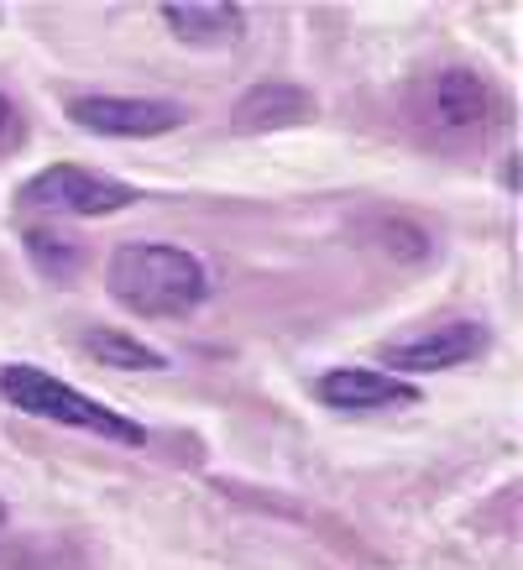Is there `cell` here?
<instances>
[{
    "label": "cell",
    "instance_id": "11",
    "mask_svg": "<svg viewBox=\"0 0 523 570\" xmlns=\"http://www.w3.org/2000/svg\"><path fill=\"white\" fill-rule=\"evenodd\" d=\"M27 246L37 252V267L52 277H73L79 273V242H69V236H58V230H27Z\"/></svg>",
    "mask_w": 523,
    "mask_h": 570
},
{
    "label": "cell",
    "instance_id": "6",
    "mask_svg": "<svg viewBox=\"0 0 523 570\" xmlns=\"http://www.w3.org/2000/svg\"><path fill=\"white\" fill-rule=\"evenodd\" d=\"M314 397L325 409L341 414H377V409H398V403H418L414 382H393L387 372H366V366H335L314 382Z\"/></svg>",
    "mask_w": 523,
    "mask_h": 570
},
{
    "label": "cell",
    "instance_id": "1",
    "mask_svg": "<svg viewBox=\"0 0 523 570\" xmlns=\"http://www.w3.org/2000/svg\"><path fill=\"white\" fill-rule=\"evenodd\" d=\"M105 283L131 314L147 320H178L209 298L205 262L174 242H126L105 262Z\"/></svg>",
    "mask_w": 523,
    "mask_h": 570
},
{
    "label": "cell",
    "instance_id": "8",
    "mask_svg": "<svg viewBox=\"0 0 523 570\" xmlns=\"http://www.w3.org/2000/svg\"><path fill=\"white\" fill-rule=\"evenodd\" d=\"M162 27L189 48H226L246 32V17L241 6H226V0H194V6L174 0V6H162Z\"/></svg>",
    "mask_w": 523,
    "mask_h": 570
},
{
    "label": "cell",
    "instance_id": "7",
    "mask_svg": "<svg viewBox=\"0 0 523 570\" xmlns=\"http://www.w3.org/2000/svg\"><path fill=\"white\" fill-rule=\"evenodd\" d=\"M482 351H487V330L476 320H455V325H440L430 335L387 346V366H398V372H445V366L476 362Z\"/></svg>",
    "mask_w": 523,
    "mask_h": 570
},
{
    "label": "cell",
    "instance_id": "9",
    "mask_svg": "<svg viewBox=\"0 0 523 570\" xmlns=\"http://www.w3.org/2000/svg\"><path fill=\"white\" fill-rule=\"evenodd\" d=\"M309 116L314 100L298 85H257L246 89V100L236 105V126H246V131H273V126H294L309 121Z\"/></svg>",
    "mask_w": 523,
    "mask_h": 570
},
{
    "label": "cell",
    "instance_id": "3",
    "mask_svg": "<svg viewBox=\"0 0 523 570\" xmlns=\"http://www.w3.org/2000/svg\"><path fill=\"white\" fill-rule=\"evenodd\" d=\"M414 121L430 137L445 141H471L487 137L497 121V95L482 73L471 69H435L414 85Z\"/></svg>",
    "mask_w": 523,
    "mask_h": 570
},
{
    "label": "cell",
    "instance_id": "2",
    "mask_svg": "<svg viewBox=\"0 0 523 570\" xmlns=\"http://www.w3.org/2000/svg\"><path fill=\"white\" fill-rule=\"evenodd\" d=\"M0 397H6L11 409H21V414L63 424V430L100 434V440H116V445H141V440H147L141 424H131L126 414L85 397L79 387H69V382H58L52 372H42V366H27V362L0 366Z\"/></svg>",
    "mask_w": 523,
    "mask_h": 570
},
{
    "label": "cell",
    "instance_id": "10",
    "mask_svg": "<svg viewBox=\"0 0 523 570\" xmlns=\"http://www.w3.org/2000/svg\"><path fill=\"white\" fill-rule=\"evenodd\" d=\"M85 351L100 366H126V372H157L162 351H152L147 341H131L126 330H85Z\"/></svg>",
    "mask_w": 523,
    "mask_h": 570
},
{
    "label": "cell",
    "instance_id": "4",
    "mask_svg": "<svg viewBox=\"0 0 523 570\" xmlns=\"http://www.w3.org/2000/svg\"><path fill=\"white\" fill-rule=\"evenodd\" d=\"M126 205H137L131 184L89 174L79 163H52V168H42L17 189V209H27V215H63V220H95V215H116Z\"/></svg>",
    "mask_w": 523,
    "mask_h": 570
},
{
    "label": "cell",
    "instance_id": "5",
    "mask_svg": "<svg viewBox=\"0 0 523 570\" xmlns=\"http://www.w3.org/2000/svg\"><path fill=\"white\" fill-rule=\"evenodd\" d=\"M69 116L85 131H100V137H126V141H141V137H168L184 126V105L174 100H141V95H79L69 105Z\"/></svg>",
    "mask_w": 523,
    "mask_h": 570
},
{
    "label": "cell",
    "instance_id": "13",
    "mask_svg": "<svg viewBox=\"0 0 523 570\" xmlns=\"http://www.w3.org/2000/svg\"><path fill=\"white\" fill-rule=\"evenodd\" d=\"M0 523H6V502H0Z\"/></svg>",
    "mask_w": 523,
    "mask_h": 570
},
{
    "label": "cell",
    "instance_id": "12",
    "mask_svg": "<svg viewBox=\"0 0 523 570\" xmlns=\"http://www.w3.org/2000/svg\"><path fill=\"white\" fill-rule=\"evenodd\" d=\"M17 137H21V116H17V105L0 95V147H11Z\"/></svg>",
    "mask_w": 523,
    "mask_h": 570
}]
</instances>
